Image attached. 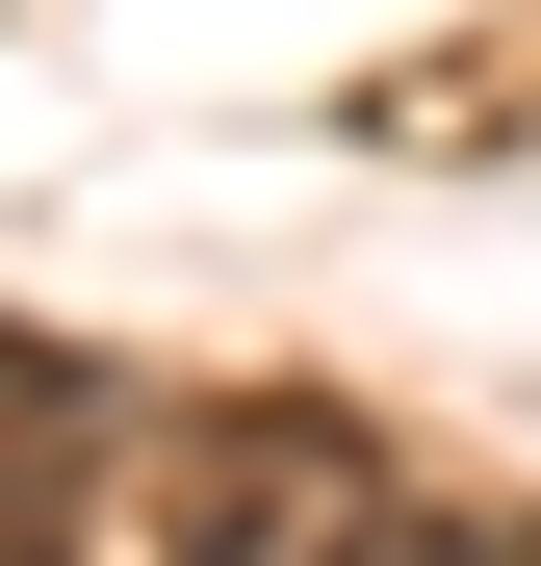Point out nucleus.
I'll return each instance as SVG.
<instances>
[{"label": "nucleus", "instance_id": "3", "mask_svg": "<svg viewBox=\"0 0 541 566\" xmlns=\"http://www.w3.org/2000/svg\"><path fill=\"white\" fill-rule=\"evenodd\" d=\"M310 566H541V515H335Z\"/></svg>", "mask_w": 541, "mask_h": 566}, {"label": "nucleus", "instance_id": "2", "mask_svg": "<svg viewBox=\"0 0 541 566\" xmlns=\"http://www.w3.org/2000/svg\"><path fill=\"white\" fill-rule=\"evenodd\" d=\"M104 541V412H0V566H77Z\"/></svg>", "mask_w": 541, "mask_h": 566}, {"label": "nucleus", "instance_id": "1", "mask_svg": "<svg viewBox=\"0 0 541 566\" xmlns=\"http://www.w3.org/2000/svg\"><path fill=\"white\" fill-rule=\"evenodd\" d=\"M361 515V438L335 412H207L180 438V566H310Z\"/></svg>", "mask_w": 541, "mask_h": 566}, {"label": "nucleus", "instance_id": "4", "mask_svg": "<svg viewBox=\"0 0 541 566\" xmlns=\"http://www.w3.org/2000/svg\"><path fill=\"white\" fill-rule=\"evenodd\" d=\"M0 412H104V360L77 335H0Z\"/></svg>", "mask_w": 541, "mask_h": 566}]
</instances>
